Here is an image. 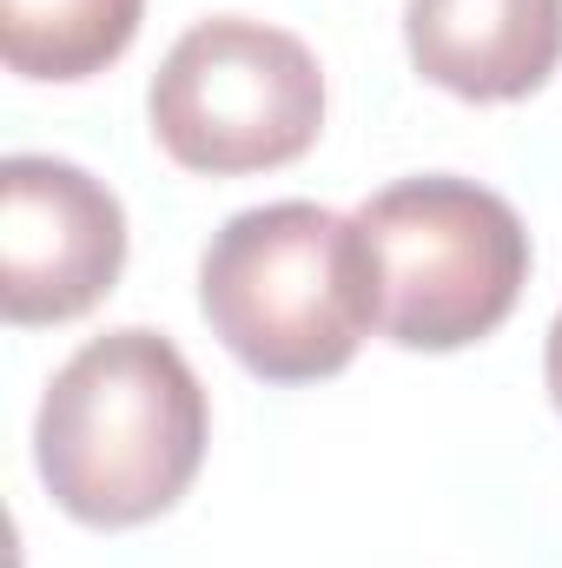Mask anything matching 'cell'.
<instances>
[{
	"instance_id": "cell-1",
	"label": "cell",
	"mask_w": 562,
	"mask_h": 568,
	"mask_svg": "<svg viewBox=\"0 0 562 568\" xmlns=\"http://www.w3.org/2000/svg\"><path fill=\"white\" fill-rule=\"evenodd\" d=\"M40 483L93 529L165 516L205 463V390L172 337L107 331L60 364L33 424Z\"/></svg>"
},
{
	"instance_id": "cell-2",
	"label": "cell",
	"mask_w": 562,
	"mask_h": 568,
	"mask_svg": "<svg viewBox=\"0 0 562 568\" xmlns=\"http://www.w3.org/2000/svg\"><path fill=\"white\" fill-rule=\"evenodd\" d=\"M199 304L225 351L265 384L331 377L378 324L364 232L311 199L252 205L205 245Z\"/></svg>"
},
{
	"instance_id": "cell-3",
	"label": "cell",
	"mask_w": 562,
	"mask_h": 568,
	"mask_svg": "<svg viewBox=\"0 0 562 568\" xmlns=\"http://www.w3.org/2000/svg\"><path fill=\"white\" fill-rule=\"evenodd\" d=\"M378 331L404 351H463L490 337L530 278V232L476 179H404L358 212Z\"/></svg>"
},
{
	"instance_id": "cell-4",
	"label": "cell",
	"mask_w": 562,
	"mask_h": 568,
	"mask_svg": "<svg viewBox=\"0 0 562 568\" xmlns=\"http://www.w3.org/2000/svg\"><path fill=\"white\" fill-rule=\"evenodd\" d=\"M324 126V73L284 27L219 13L179 33L152 73V140L185 172H265L311 152Z\"/></svg>"
},
{
	"instance_id": "cell-5",
	"label": "cell",
	"mask_w": 562,
	"mask_h": 568,
	"mask_svg": "<svg viewBox=\"0 0 562 568\" xmlns=\"http://www.w3.org/2000/svg\"><path fill=\"white\" fill-rule=\"evenodd\" d=\"M127 265L120 199L67 159L13 152L0 165V304L7 324H67Z\"/></svg>"
},
{
	"instance_id": "cell-6",
	"label": "cell",
	"mask_w": 562,
	"mask_h": 568,
	"mask_svg": "<svg viewBox=\"0 0 562 568\" xmlns=\"http://www.w3.org/2000/svg\"><path fill=\"white\" fill-rule=\"evenodd\" d=\"M404 40L430 87L456 100H523L562 60V0H411Z\"/></svg>"
},
{
	"instance_id": "cell-7",
	"label": "cell",
	"mask_w": 562,
	"mask_h": 568,
	"mask_svg": "<svg viewBox=\"0 0 562 568\" xmlns=\"http://www.w3.org/2000/svg\"><path fill=\"white\" fill-rule=\"evenodd\" d=\"M145 0H0V53L27 80H87L140 33Z\"/></svg>"
},
{
	"instance_id": "cell-8",
	"label": "cell",
	"mask_w": 562,
	"mask_h": 568,
	"mask_svg": "<svg viewBox=\"0 0 562 568\" xmlns=\"http://www.w3.org/2000/svg\"><path fill=\"white\" fill-rule=\"evenodd\" d=\"M543 371H550V397H556V410H562V311H556V324H550V351H543Z\"/></svg>"
}]
</instances>
